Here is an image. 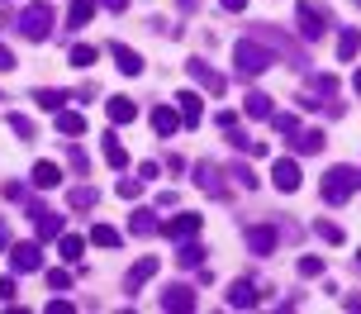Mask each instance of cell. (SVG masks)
Wrapping results in <instances>:
<instances>
[{
	"instance_id": "obj_1",
	"label": "cell",
	"mask_w": 361,
	"mask_h": 314,
	"mask_svg": "<svg viewBox=\"0 0 361 314\" xmlns=\"http://www.w3.org/2000/svg\"><path fill=\"white\" fill-rule=\"evenodd\" d=\"M233 67L243 76H262L276 67V53H271L262 38H243V43H233Z\"/></svg>"
},
{
	"instance_id": "obj_2",
	"label": "cell",
	"mask_w": 361,
	"mask_h": 314,
	"mask_svg": "<svg viewBox=\"0 0 361 314\" xmlns=\"http://www.w3.org/2000/svg\"><path fill=\"white\" fill-rule=\"evenodd\" d=\"M319 191H324L328 205H347V200L361 191V167H328Z\"/></svg>"
},
{
	"instance_id": "obj_3",
	"label": "cell",
	"mask_w": 361,
	"mask_h": 314,
	"mask_svg": "<svg viewBox=\"0 0 361 314\" xmlns=\"http://www.w3.org/2000/svg\"><path fill=\"white\" fill-rule=\"evenodd\" d=\"M53 24H57V15H53V5H48V0L24 5V10H19V19H15V29L29 38V43H43V38L53 34Z\"/></svg>"
},
{
	"instance_id": "obj_4",
	"label": "cell",
	"mask_w": 361,
	"mask_h": 314,
	"mask_svg": "<svg viewBox=\"0 0 361 314\" xmlns=\"http://www.w3.org/2000/svg\"><path fill=\"white\" fill-rule=\"evenodd\" d=\"M295 24H300V38H305V43H319V38L328 34V10L300 0V5H295Z\"/></svg>"
},
{
	"instance_id": "obj_5",
	"label": "cell",
	"mask_w": 361,
	"mask_h": 314,
	"mask_svg": "<svg viewBox=\"0 0 361 314\" xmlns=\"http://www.w3.org/2000/svg\"><path fill=\"white\" fill-rule=\"evenodd\" d=\"M185 72L195 76V86H204L209 95H224V91H228V81H224V76H219L204 57H190V62H185Z\"/></svg>"
},
{
	"instance_id": "obj_6",
	"label": "cell",
	"mask_w": 361,
	"mask_h": 314,
	"mask_svg": "<svg viewBox=\"0 0 361 314\" xmlns=\"http://www.w3.org/2000/svg\"><path fill=\"white\" fill-rule=\"evenodd\" d=\"M24 205H29V219H34L38 238H57L62 234V215H53L48 205H38V200H24Z\"/></svg>"
},
{
	"instance_id": "obj_7",
	"label": "cell",
	"mask_w": 361,
	"mask_h": 314,
	"mask_svg": "<svg viewBox=\"0 0 361 314\" xmlns=\"http://www.w3.org/2000/svg\"><path fill=\"white\" fill-rule=\"evenodd\" d=\"M157 267H162L157 258H138V262H133V267H128V277H124V296H138L147 281L157 277Z\"/></svg>"
},
{
	"instance_id": "obj_8",
	"label": "cell",
	"mask_w": 361,
	"mask_h": 314,
	"mask_svg": "<svg viewBox=\"0 0 361 314\" xmlns=\"http://www.w3.org/2000/svg\"><path fill=\"white\" fill-rule=\"evenodd\" d=\"M257 38H262V43H276V53H286V57H290V67H305V62H309L305 48H295L290 38H281L276 29H271V24H257Z\"/></svg>"
},
{
	"instance_id": "obj_9",
	"label": "cell",
	"mask_w": 361,
	"mask_h": 314,
	"mask_svg": "<svg viewBox=\"0 0 361 314\" xmlns=\"http://www.w3.org/2000/svg\"><path fill=\"white\" fill-rule=\"evenodd\" d=\"M271 181H276V191L295 195V191H300V162H295V157H276V167H271Z\"/></svg>"
},
{
	"instance_id": "obj_10",
	"label": "cell",
	"mask_w": 361,
	"mask_h": 314,
	"mask_svg": "<svg viewBox=\"0 0 361 314\" xmlns=\"http://www.w3.org/2000/svg\"><path fill=\"white\" fill-rule=\"evenodd\" d=\"M10 267L15 272H38L43 267V248L38 243H10Z\"/></svg>"
},
{
	"instance_id": "obj_11",
	"label": "cell",
	"mask_w": 361,
	"mask_h": 314,
	"mask_svg": "<svg viewBox=\"0 0 361 314\" xmlns=\"http://www.w3.org/2000/svg\"><path fill=\"white\" fill-rule=\"evenodd\" d=\"M195 305H200V300H195V291H190V286H180V281L162 291V310H171V314H190Z\"/></svg>"
},
{
	"instance_id": "obj_12",
	"label": "cell",
	"mask_w": 361,
	"mask_h": 314,
	"mask_svg": "<svg viewBox=\"0 0 361 314\" xmlns=\"http://www.w3.org/2000/svg\"><path fill=\"white\" fill-rule=\"evenodd\" d=\"M200 215H176V219H162V234L166 238H176V243H185V238H200Z\"/></svg>"
},
{
	"instance_id": "obj_13",
	"label": "cell",
	"mask_w": 361,
	"mask_h": 314,
	"mask_svg": "<svg viewBox=\"0 0 361 314\" xmlns=\"http://www.w3.org/2000/svg\"><path fill=\"white\" fill-rule=\"evenodd\" d=\"M195 186H204L214 200H228V186H224V171H219L214 162H200L195 167Z\"/></svg>"
},
{
	"instance_id": "obj_14",
	"label": "cell",
	"mask_w": 361,
	"mask_h": 314,
	"mask_svg": "<svg viewBox=\"0 0 361 314\" xmlns=\"http://www.w3.org/2000/svg\"><path fill=\"white\" fill-rule=\"evenodd\" d=\"M276 238H281V234H276V224H252V229H247V248H252L257 258L276 253Z\"/></svg>"
},
{
	"instance_id": "obj_15",
	"label": "cell",
	"mask_w": 361,
	"mask_h": 314,
	"mask_svg": "<svg viewBox=\"0 0 361 314\" xmlns=\"http://www.w3.org/2000/svg\"><path fill=\"white\" fill-rule=\"evenodd\" d=\"M290 143H295V152H300V157H309V152H324V148H328L324 129H295V133H290Z\"/></svg>"
},
{
	"instance_id": "obj_16",
	"label": "cell",
	"mask_w": 361,
	"mask_h": 314,
	"mask_svg": "<svg viewBox=\"0 0 361 314\" xmlns=\"http://www.w3.org/2000/svg\"><path fill=\"white\" fill-rule=\"evenodd\" d=\"M128 234H138V238H152V234H162V224H157V215H152V210H143V205H138V210L128 215Z\"/></svg>"
},
{
	"instance_id": "obj_17",
	"label": "cell",
	"mask_w": 361,
	"mask_h": 314,
	"mask_svg": "<svg viewBox=\"0 0 361 314\" xmlns=\"http://www.w3.org/2000/svg\"><path fill=\"white\" fill-rule=\"evenodd\" d=\"M29 181H34L38 191H57V186H62V167H57V162H34Z\"/></svg>"
},
{
	"instance_id": "obj_18",
	"label": "cell",
	"mask_w": 361,
	"mask_h": 314,
	"mask_svg": "<svg viewBox=\"0 0 361 314\" xmlns=\"http://www.w3.org/2000/svg\"><path fill=\"white\" fill-rule=\"evenodd\" d=\"M257 300L262 296H257L252 281H233V286H228V310H252Z\"/></svg>"
},
{
	"instance_id": "obj_19",
	"label": "cell",
	"mask_w": 361,
	"mask_h": 314,
	"mask_svg": "<svg viewBox=\"0 0 361 314\" xmlns=\"http://www.w3.org/2000/svg\"><path fill=\"white\" fill-rule=\"evenodd\" d=\"M176 110H180V124H185V129H195L200 114H204V105H200L195 91H180V95H176Z\"/></svg>"
},
{
	"instance_id": "obj_20",
	"label": "cell",
	"mask_w": 361,
	"mask_h": 314,
	"mask_svg": "<svg viewBox=\"0 0 361 314\" xmlns=\"http://www.w3.org/2000/svg\"><path fill=\"white\" fill-rule=\"evenodd\" d=\"M152 129L162 133V138H166V133H176L180 129V110H176V105H157V110H152Z\"/></svg>"
},
{
	"instance_id": "obj_21",
	"label": "cell",
	"mask_w": 361,
	"mask_h": 314,
	"mask_svg": "<svg viewBox=\"0 0 361 314\" xmlns=\"http://www.w3.org/2000/svg\"><path fill=\"white\" fill-rule=\"evenodd\" d=\"M109 53H114V62H119V72H124V76H143V57L133 53V48H124V43H114Z\"/></svg>"
},
{
	"instance_id": "obj_22",
	"label": "cell",
	"mask_w": 361,
	"mask_h": 314,
	"mask_svg": "<svg viewBox=\"0 0 361 314\" xmlns=\"http://www.w3.org/2000/svg\"><path fill=\"white\" fill-rule=\"evenodd\" d=\"M105 110H109V119H114V124H133V119H138V105H133L128 95H114Z\"/></svg>"
},
{
	"instance_id": "obj_23",
	"label": "cell",
	"mask_w": 361,
	"mask_h": 314,
	"mask_svg": "<svg viewBox=\"0 0 361 314\" xmlns=\"http://www.w3.org/2000/svg\"><path fill=\"white\" fill-rule=\"evenodd\" d=\"M57 133H62V138H81V133H86V114L62 110L57 114Z\"/></svg>"
},
{
	"instance_id": "obj_24",
	"label": "cell",
	"mask_w": 361,
	"mask_h": 314,
	"mask_svg": "<svg viewBox=\"0 0 361 314\" xmlns=\"http://www.w3.org/2000/svg\"><path fill=\"white\" fill-rule=\"evenodd\" d=\"M200 262H204V248H200L195 238H185V243L176 248V267H185V272H195Z\"/></svg>"
},
{
	"instance_id": "obj_25",
	"label": "cell",
	"mask_w": 361,
	"mask_h": 314,
	"mask_svg": "<svg viewBox=\"0 0 361 314\" xmlns=\"http://www.w3.org/2000/svg\"><path fill=\"white\" fill-rule=\"evenodd\" d=\"M95 200H100L95 186H72V191H67V205H72V210H95Z\"/></svg>"
},
{
	"instance_id": "obj_26",
	"label": "cell",
	"mask_w": 361,
	"mask_h": 314,
	"mask_svg": "<svg viewBox=\"0 0 361 314\" xmlns=\"http://www.w3.org/2000/svg\"><path fill=\"white\" fill-rule=\"evenodd\" d=\"M57 253L67 262H81V253H86V238H76V234H57Z\"/></svg>"
},
{
	"instance_id": "obj_27",
	"label": "cell",
	"mask_w": 361,
	"mask_h": 314,
	"mask_svg": "<svg viewBox=\"0 0 361 314\" xmlns=\"http://www.w3.org/2000/svg\"><path fill=\"white\" fill-rule=\"evenodd\" d=\"M90 15H95V0H72V15H67V29H86Z\"/></svg>"
},
{
	"instance_id": "obj_28",
	"label": "cell",
	"mask_w": 361,
	"mask_h": 314,
	"mask_svg": "<svg viewBox=\"0 0 361 314\" xmlns=\"http://www.w3.org/2000/svg\"><path fill=\"white\" fill-rule=\"evenodd\" d=\"M105 162L114 167V171H124V167H128V152H124V143H119L114 133H105Z\"/></svg>"
},
{
	"instance_id": "obj_29",
	"label": "cell",
	"mask_w": 361,
	"mask_h": 314,
	"mask_svg": "<svg viewBox=\"0 0 361 314\" xmlns=\"http://www.w3.org/2000/svg\"><path fill=\"white\" fill-rule=\"evenodd\" d=\"M243 110L252 114V119H271V95H262V91H247V100H243Z\"/></svg>"
},
{
	"instance_id": "obj_30",
	"label": "cell",
	"mask_w": 361,
	"mask_h": 314,
	"mask_svg": "<svg viewBox=\"0 0 361 314\" xmlns=\"http://www.w3.org/2000/svg\"><path fill=\"white\" fill-rule=\"evenodd\" d=\"M357 53H361V34H357V29H343V34H338V57L352 62Z\"/></svg>"
},
{
	"instance_id": "obj_31",
	"label": "cell",
	"mask_w": 361,
	"mask_h": 314,
	"mask_svg": "<svg viewBox=\"0 0 361 314\" xmlns=\"http://www.w3.org/2000/svg\"><path fill=\"white\" fill-rule=\"evenodd\" d=\"M67 57H72V67H81V72H86V67H95V57H100V53H95L90 43H72V53H67Z\"/></svg>"
},
{
	"instance_id": "obj_32",
	"label": "cell",
	"mask_w": 361,
	"mask_h": 314,
	"mask_svg": "<svg viewBox=\"0 0 361 314\" xmlns=\"http://www.w3.org/2000/svg\"><path fill=\"white\" fill-rule=\"evenodd\" d=\"M90 243H95V248H119V229H109V224H95V229H90Z\"/></svg>"
},
{
	"instance_id": "obj_33",
	"label": "cell",
	"mask_w": 361,
	"mask_h": 314,
	"mask_svg": "<svg viewBox=\"0 0 361 314\" xmlns=\"http://www.w3.org/2000/svg\"><path fill=\"white\" fill-rule=\"evenodd\" d=\"M34 100L43 105V110H62V105H67L72 95H67V91H48V86H43V91H34Z\"/></svg>"
},
{
	"instance_id": "obj_34",
	"label": "cell",
	"mask_w": 361,
	"mask_h": 314,
	"mask_svg": "<svg viewBox=\"0 0 361 314\" xmlns=\"http://www.w3.org/2000/svg\"><path fill=\"white\" fill-rule=\"evenodd\" d=\"M228 176H233V181L243 186V191H257V186H262V181H257V171H252V167H243V162L228 167Z\"/></svg>"
},
{
	"instance_id": "obj_35",
	"label": "cell",
	"mask_w": 361,
	"mask_h": 314,
	"mask_svg": "<svg viewBox=\"0 0 361 314\" xmlns=\"http://www.w3.org/2000/svg\"><path fill=\"white\" fill-rule=\"evenodd\" d=\"M67 167H72L76 176H90V157H86V148H76V143H72V148H67Z\"/></svg>"
},
{
	"instance_id": "obj_36",
	"label": "cell",
	"mask_w": 361,
	"mask_h": 314,
	"mask_svg": "<svg viewBox=\"0 0 361 314\" xmlns=\"http://www.w3.org/2000/svg\"><path fill=\"white\" fill-rule=\"evenodd\" d=\"M314 234H319L324 243H343V229H338V224H328V219H314Z\"/></svg>"
},
{
	"instance_id": "obj_37",
	"label": "cell",
	"mask_w": 361,
	"mask_h": 314,
	"mask_svg": "<svg viewBox=\"0 0 361 314\" xmlns=\"http://www.w3.org/2000/svg\"><path fill=\"white\" fill-rule=\"evenodd\" d=\"M114 191H119V200H138V195H143V181H128V176H124Z\"/></svg>"
},
{
	"instance_id": "obj_38",
	"label": "cell",
	"mask_w": 361,
	"mask_h": 314,
	"mask_svg": "<svg viewBox=\"0 0 361 314\" xmlns=\"http://www.w3.org/2000/svg\"><path fill=\"white\" fill-rule=\"evenodd\" d=\"M271 124H276V133H295V129H300L295 114H271Z\"/></svg>"
},
{
	"instance_id": "obj_39",
	"label": "cell",
	"mask_w": 361,
	"mask_h": 314,
	"mask_svg": "<svg viewBox=\"0 0 361 314\" xmlns=\"http://www.w3.org/2000/svg\"><path fill=\"white\" fill-rule=\"evenodd\" d=\"M314 91L324 95V100H333V95H338V81H333V76H314Z\"/></svg>"
},
{
	"instance_id": "obj_40",
	"label": "cell",
	"mask_w": 361,
	"mask_h": 314,
	"mask_svg": "<svg viewBox=\"0 0 361 314\" xmlns=\"http://www.w3.org/2000/svg\"><path fill=\"white\" fill-rule=\"evenodd\" d=\"M48 286H53V291H67V286H72V272L53 267V272H48Z\"/></svg>"
},
{
	"instance_id": "obj_41",
	"label": "cell",
	"mask_w": 361,
	"mask_h": 314,
	"mask_svg": "<svg viewBox=\"0 0 361 314\" xmlns=\"http://www.w3.org/2000/svg\"><path fill=\"white\" fill-rule=\"evenodd\" d=\"M10 129H15L19 138H34V124H29L24 114H10Z\"/></svg>"
},
{
	"instance_id": "obj_42",
	"label": "cell",
	"mask_w": 361,
	"mask_h": 314,
	"mask_svg": "<svg viewBox=\"0 0 361 314\" xmlns=\"http://www.w3.org/2000/svg\"><path fill=\"white\" fill-rule=\"evenodd\" d=\"M300 277H324V262L319 258H300Z\"/></svg>"
},
{
	"instance_id": "obj_43",
	"label": "cell",
	"mask_w": 361,
	"mask_h": 314,
	"mask_svg": "<svg viewBox=\"0 0 361 314\" xmlns=\"http://www.w3.org/2000/svg\"><path fill=\"white\" fill-rule=\"evenodd\" d=\"M19 296V286H15V277H5V281H0V300H5V305H10V300H15Z\"/></svg>"
},
{
	"instance_id": "obj_44",
	"label": "cell",
	"mask_w": 361,
	"mask_h": 314,
	"mask_svg": "<svg viewBox=\"0 0 361 314\" xmlns=\"http://www.w3.org/2000/svg\"><path fill=\"white\" fill-rule=\"evenodd\" d=\"M5 200H29V195H24V186H19V181H5Z\"/></svg>"
},
{
	"instance_id": "obj_45",
	"label": "cell",
	"mask_w": 361,
	"mask_h": 314,
	"mask_svg": "<svg viewBox=\"0 0 361 314\" xmlns=\"http://www.w3.org/2000/svg\"><path fill=\"white\" fill-rule=\"evenodd\" d=\"M72 310H76L72 300H48V314H72Z\"/></svg>"
},
{
	"instance_id": "obj_46",
	"label": "cell",
	"mask_w": 361,
	"mask_h": 314,
	"mask_svg": "<svg viewBox=\"0 0 361 314\" xmlns=\"http://www.w3.org/2000/svg\"><path fill=\"white\" fill-rule=\"evenodd\" d=\"M157 171H162L157 162H143V167H138V176H143V181H157Z\"/></svg>"
},
{
	"instance_id": "obj_47",
	"label": "cell",
	"mask_w": 361,
	"mask_h": 314,
	"mask_svg": "<svg viewBox=\"0 0 361 314\" xmlns=\"http://www.w3.org/2000/svg\"><path fill=\"white\" fill-rule=\"evenodd\" d=\"M0 67H5V72H10V67H15V53H10V48H5V43H0Z\"/></svg>"
},
{
	"instance_id": "obj_48",
	"label": "cell",
	"mask_w": 361,
	"mask_h": 314,
	"mask_svg": "<svg viewBox=\"0 0 361 314\" xmlns=\"http://www.w3.org/2000/svg\"><path fill=\"white\" fill-rule=\"evenodd\" d=\"M105 10H114V15H124V10H128V0H105Z\"/></svg>"
},
{
	"instance_id": "obj_49",
	"label": "cell",
	"mask_w": 361,
	"mask_h": 314,
	"mask_svg": "<svg viewBox=\"0 0 361 314\" xmlns=\"http://www.w3.org/2000/svg\"><path fill=\"white\" fill-rule=\"evenodd\" d=\"M5 248H10V229L0 224V253H5Z\"/></svg>"
},
{
	"instance_id": "obj_50",
	"label": "cell",
	"mask_w": 361,
	"mask_h": 314,
	"mask_svg": "<svg viewBox=\"0 0 361 314\" xmlns=\"http://www.w3.org/2000/svg\"><path fill=\"white\" fill-rule=\"evenodd\" d=\"M224 10H247V0H224Z\"/></svg>"
},
{
	"instance_id": "obj_51",
	"label": "cell",
	"mask_w": 361,
	"mask_h": 314,
	"mask_svg": "<svg viewBox=\"0 0 361 314\" xmlns=\"http://www.w3.org/2000/svg\"><path fill=\"white\" fill-rule=\"evenodd\" d=\"M352 86H357V95H361V72H357V81H352Z\"/></svg>"
},
{
	"instance_id": "obj_52",
	"label": "cell",
	"mask_w": 361,
	"mask_h": 314,
	"mask_svg": "<svg viewBox=\"0 0 361 314\" xmlns=\"http://www.w3.org/2000/svg\"><path fill=\"white\" fill-rule=\"evenodd\" d=\"M357 262H361V253H357Z\"/></svg>"
}]
</instances>
